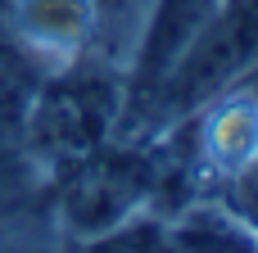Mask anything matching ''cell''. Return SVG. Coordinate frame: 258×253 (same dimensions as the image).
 <instances>
[{
	"label": "cell",
	"instance_id": "6da1fadb",
	"mask_svg": "<svg viewBox=\"0 0 258 253\" xmlns=\"http://www.w3.org/2000/svg\"><path fill=\"white\" fill-rule=\"evenodd\" d=\"M127 118V72L100 54H82L41 77L27 113L23 140L50 177L82 163L122 131Z\"/></svg>",
	"mask_w": 258,
	"mask_h": 253
},
{
	"label": "cell",
	"instance_id": "7a4b0ae2",
	"mask_svg": "<svg viewBox=\"0 0 258 253\" xmlns=\"http://www.w3.org/2000/svg\"><path fill=\"white\" fill-rule=\"evenodd\" d=\"M159 204V136H113L82 163L63 167L50 190L54 226L68 244L109 235L113 226L154 213Z\"/></svg>",
	"mask_w": 258,
	"mask_h": 253
},
{
	"label": "cell",
	"instance_id": "3957f363",
	"mask_svg": "<svg viewBox=\"0 0 258 253\" xmlns=\"http://www.w3.org/2000/svg\"><path fill=\"white\" fill-rule=\"evenodd\" d=\"M73 253H258V226L227 199L200 195L172 213H141Z\"/></svg>",
	"mask_w": 258,
	"mask_h": 253
},
{
	"label": "cell",
	"instance_id": "277c9868",
	"mask_svg": "<svg viewBox=\"0 0 258 253\" xmlns=\"http://www.w3.org/2000/svg\"><path fill=\"white\" fill-rule=\"evenodd\" d=\"M190 154L209 195H222L258 154V72L213 95L190 122Z\"/></svg>",
	"mask_w": 258,
	"mask_h": 253
},
{
	"label": "cell",
	"instance_id": "5b68a950",
	"mask_svg": "<svg viewBox=\"0 0 258 253\" xmlns=\"http://www.w3.org/2000/svg\"><path fill=\"white\" fill-rule=\"evenodd\" d=\"M218 14H222V0H150L145 27L127 63V109H136L172 72V63L195 45V36Z\"/></svg>",
	"mask_w": 258,
	"mask_h": 253
},
{
	"label": "cell",
	"instance_id": "8992f818",
	"mask_svg": "<svg viewBox=\"0 0 258 253\" xmlns=\"http://www.w3.org/2000/svg\"><path fill=\"white\" fill-rule=\"evenodd\" d=\"M0 18L41 68H59L95 50V0H0Z\"/></svg>",
	"mask_w": 258,
	"mask_h": 253
},
{
	"label": "cell",
	"instance_id": "52a82bcc",
	"mask_svg": "<svg viewBox=\"0 0 258 253\" xmlns=\"http://www.w3.org/2000/svg\"><path fill=\"white\" fill-rule=\"evenodd\" d=\"M145 14H150V0H95V50L91 54H100L127 72Z\"/></svg>",
	"mask_w": 258,
	"mask_h": 253
},
{
	"label": "cell",
	"instance_id": "ba28073f",
	"mask_svg": "<svg viewBox=\"0 0 258 253\" xmlns=\"http://www.w3.org/2000/svg\"><path fill=\"white\" fill-rule=\"evenodd\" d=\"M0 253H73V244L54 226V208H41L0 222Z\"/></svg>",
	"mask_w": 258,
	"mask_h": 253
},
{
	"label": "cell",
	"instance_id": "9c48e42d",
	"mask_svg": "<svg viewBox=\"0 0 258 253\" xmlns=\"http://www.w3.org/2000/svg\"><path fill=\"white\" fill-rule=\"evenodd\" d=\"M218 199H227L240 217H249V222L258 226V154H254V163H249V167H245V172H240V177H236Z\"/></svg>",
	"mask_w": 258,
	"mask_h": 253
}]
</instances>
